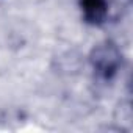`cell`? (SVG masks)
I'll return each mask as SVG.
<instances>
[{
    "label": "cell",
    "instance_id": "1",
    "mask_svg": "<svg viewBox=\"0 0 133 133\" xmlns=\"http://www.w3.org/2000/svg\"><path fill=\"white\" fill-rule=\"evenodd\" d=\"M89 61L99 77L111 80L122 66V53L113 41H103L91 50Z\"/></svg>",
    "mask_w": 133,
    "mask_h": 133
},
{
    "label": "cell",
    "instance_id": "2",
    "mask_svg": "<svg viewBox=\"0 0 133 133\" xmlns=\"http://www.w3.org/2000/svg\"><path fill=\"white\" fill-rule=\"evenodd\" d=\"M83 17L91 25H100L108 16L107 0H80Z\"/></svg>",
    "mask_w": 133,
    "mask_h": 133
},
{
    "label": "cell",
    "instance_id": "3",
    "mask_svg": "<svg viewBox=\"0 0 133 133\" xmlns=\"http://www.w3.org/2000/svg\"><path fill=\"white\" fill-rule=\"evenodd\" d=\"M114 2H116L117 5H122V6H128L131 0H114Z\"/></svg>",
    "mask_w": 133,
    "mask_h": 133
}]
</instances>
